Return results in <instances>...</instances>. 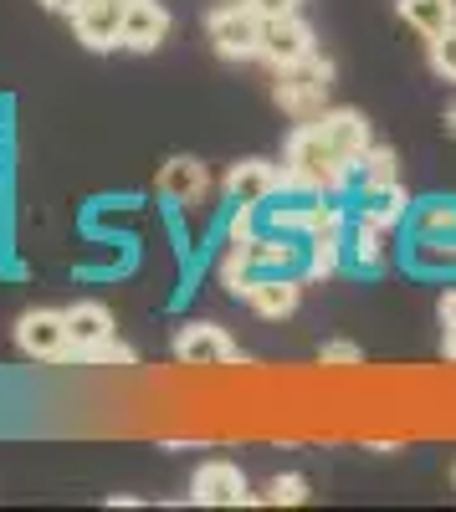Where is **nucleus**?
<instances>
[{
  "instance_id": "1",
  "label": "nucleus",
  "mask_w": 456,
  "mask_h": 512,
  "mask_svg": "<svg viewBox=\"0 0 456 512\" xmlns=\"http://www.w3.org/2000/svg\"><path fill=\"white\" fill-rule=\"evenodd\" d=\"M354 175V164L323 139V128L308 118L293 139H287V154H282V185L293 190H308V195H334L344 190V180Z\"/></svg>"
},
{
  "instance_id": "2",
  "label": "nucleus",
  "mask_w": 456,
  "mask_h": 512,
  "mask_svg": "<svg viewBox=\"0 0 456 512\" xmlns=\"http://www.w3.org/2000/svg\"><path fill=\"white\" fill-rule=\"evenodd\" d=\"M328 77H334V67L328 62H318V57H303V62H293V67H277V88H272V98L293 113V118H318L323 113V103H328Z\"/></svg>"
},
{
  "instance_id": "3",
  "label": "nucleus",
  "mask_w": 456,
  "mask_h": 512,
  "mask_svg": "<svg viewBox=\"0 0 456 512\" xmlns=\"http://www.w3.org/2000/svg\"><path fill=\"white\" fill-rule=\"evenodd\" d=\"M262 26H267V21H262L252 6H246V0L211 11V21H205V31H211V47H216L226 62L262 57Z\"/></svg>"
},
{
  "instance_id": "4",
  "label": "nucleus",
  "mask_w": 456,
  "mask_h": 512,
  "mask_svg": "<svg viewBox=\"0 0 456 512\" xmlns=\"http://www.w3.org/2000/svg\"><path fill=\"white\" fill-rule=\"evenodd\" d=\"M123 16H129V0H77L72 31L82 47L113 52V47H123Z\"/></svg>"
},
{
  "instance_id": "5",
  "label": "nucleus",
  "mask_w": 456,
  "mask_h": 512,
  "mask_svg": "<svg viewBox=\"0 0 456 512\" xmlns=\"http://www.w3.org/2000/svg\"><path fill=\"white\" fill-rule=\"evenodd\" d=\"M16 344H21L26 359H62V354H72L67 313H52V308L21 313V323H16Z\"/></svg>"
},
{
  "instance_id": "6",
  "label": "nucleus",
  "mask_w": 456,
  "mask_h": 512,
  "mask_svg": "<svg viewBox=\"0 0 456 512\" xmlns=\"http://www.w3.org/2000/svg\"><path fill=\"white\" fill-rule=\"evenodd\" d=\"M175 359L185 369H216V364L236 359V344L226 338V328H216V323H185L175 333Z\"/></svg>"
},
{
  "instance_id": "7",
  "label": "nucleus",
  "mask_w": 456,
  "mask_h": 512,
  "mask_svg": "<svg viewBox=\"0 0 456 512\" xmlns=\"http://www.w3.org/2000/svg\"><path fill=\"white\" fill-rule=\"evenodd\" d=\"M262 57L272 67H293L303 57H313V26L293 11V16H277L262 26Z\"/></svg>"
},
{
  "instance_id": "8",
  "label": "nucleus",
  "mask_w": 456,
  "mask_h": 512,
  "mask_svg": "<svg viewBox=\"0 0 456 512\" xmlns=\"http://www.w3.org/2000/svg\"><path fill=\"white\" fill-rule=\"evenodd\" d=\"M313 123L323 128V139L334 144L349 164H359L369 149H375V134H369V118H364V113H354V108H323Z\"/></svg>"
},
{
  "instance_id": "9",
  "label": "nucleus",
  "mask_w": 456,
  "mask_h": 512,
  "mask_svg": "<svg viewBox=\"0 0 456 512\" xmlns=\"http://www.w3.org/2000/svg\"><path fill=\"white\" fill-rule=\"evenodd\" d=\"M241 297H246V308H252L257 318H287V313L298 308L303 287L287 277V272H257L252 282L241 287Z\"/></svg>"
},
{
  "instance_id": "10",
  "label": "nucleus",
  "mask_w": 456,
  "mask_h": 512,
  "mask_svg": "<svg viewBox=\"0 0 456 512\" xmlns=\"http://www.w3.org/2000/svg\"><path fill=\"white\" fill-rule=\"evenodd\" d=\"M190 497H195L200 507H236V502H246L241 466H231V461H205L200 472H195V482H190Z\"/></svg>"
},
{
  "instance_id": "11",
  "label": "nucleus",
  "mask_w": 456,
  "mask_h": 512,
  "mask_svg": "<svg viewBox=\"0 0 456 512\" xmlns=\"http://www.w3.org/2000/svg\"><path fill=\"white\" fill-rule=\"evenodd\" d=\"M282 190V175L267 164V159H241V164H231V175H226V195H231V205H262V200H272Z\"/></svg>"
},
{
  "instance_id": "12",
  "label": "nucleus",
  "mask_w": 456,
  "mask_h": 512,
  "mask_svg": "<svg viewBox=\"0 0 456 512\" xmlns=\"http://www.w3.org/2000/svg\"><path fill=\"white\" fill-rule=\"evenodd\" d=\"M170 36V11L159 0H129L123 16V47L129 52H159V41Z\"/></svg>"
},
{
  "instance_id": "13",
  "label": "nucleus",
  "mask_w": 456,
  "mask_h": 512,
  "mask_svg": "<svg viewBox=\"0 0 456 512\" xmlns=\"http://www.w3.org/2000/svg\"><path fill=\"white\" fill-rule=\"evenodd\" d=\"M159 195H170L180 205H195L211 195V175H205V164L190 159V154H175L170 164H159Z\"/></svg>"
},
{
  "instance_id": "14",
  "label": "nucleus",
  "mask_w": 456,
  "mask_h": 512,
  "mask_svg": "<svg viewBox=\"0 0 456 512\" xmlns=\"http://www.w3.org/2000/svg\"><path fill=\"white\" fill-rule=\"evenodd\" d=\"M67 338H72V354L82 359L88 349H98L103 338H113V313L103 303H77L67 308Z\"/></svg>"
},
{
  "instance_id": "15",
  "label": "nucleus",
  "mask_w": 456,
  "mask_h": 512,
  "mask_svg": "<svg viewBox=\"0 0 456 512\" xmlns=\"http://www.w3.org/2000/svg\"><path fill=\"white\" fill-rule=\"evenodd\" d=\"M416 236L426 246H441L451 262H456V200H431L416 210Z\"/></svg>"
},
{
  "instance_id": "16",
  "label": "nucleus",
  "mask_w": 456,
  "mask_h": 512,
  "mask_svg": "<svg viewBox=\"0 0 456 512\" xmlns=\"http://www.w3.org/2000/svg\"><path fill=\"white\" fill-rule=\"evenodd\" d=\"M390 226H395V221L359 210V221H354V256H359L364 267H380L385 256H390Z\"/></svg>"
},
{
  "instance_id": "17",
  "label": "nucleus",
  "mask_w": 456,
  "mask_h": 512,
  "mask_svg": "<svg viewBox=\"0 0 456 512\" xmlns=\"http://www.w3.org/2000/svg\"><path fill=\"white\" fill-rule=\"evenodd\" d=\"M395 6H400V16L416 26L426 41L441 36L446 26H456V0H395Z\"/></svg>"
},
{
  "instance_id": "18",
  "label": "nucleus",
  "mask_w": 456,
  "mask_h": 512,
  "mask_svg": "<svg viewBox=\"0 0 456 512\" xmlns=\"http://www.w3.org/2000/svg\"><path fill=\"white\" fill-rule=\"evenodd\" d=\"M287 226L308 231V241H339V236H344V210L318 200V205H303V210H293V216H287Z\"/></svg>"
},
{
  "instance_id": "19",
  "label": "nucleus",
  "mask_w": 456,
  "mask_h": 512,
  "mask_svg": "<svg viewBox=\"0 0 456 512\" xmlns=\"http://www.w3.org/2000/svg\"><path fill=\"white\" fill-rule=\"evenodd\" d=\"M246 256H252V277L257 272H293L298 262V246H287V241H246Z\"/></svg>"
},
{
  "instance_id": "20",
  "label": "nucleus",
  "mask_w": 456,
  "mask_h": 512,
  "mask_svg": "<svg viewBox=\"0 0 456 512\" xmlns=\"http://www.w3.org/2000/svg\"><path fill=\"white\" fill-rule=\"evenodd\" d=\"M405 190L395 185V180H385V185H364V200H359V210H369V216H385V221H400L405 216Z\"/></svg>"
},
{
  "instance_id": "21",
  "label": "nucleus",
  "mask_w": 456,
  "mask_h": 512,
  "mask_svg": "<svg viewBox=\"0 0 456 512\" xmlns=\"http://www.w3.org/2000/svg\"><path fill=\"white\" fill-rule=\"evenodd\" d=\"M354 169H359V180H364V185H385V180H395V154L375 144Z\"/></svg>"
},
{
  "instance_id": "22",
  "label": "nucleus",
  "mask_w": 456,
  "mask_h": 512,
  "mask_svg": "<svg viewBox=\"0 0 456 512\" xmlns=\"http://www.w3.org/2000/svg\"><path fill=\"white\" fill-rule=\"evenodd\" d=\"M318 364L323 369H354V364H364V349L349 344V338H328V344L318 349Z\"/></svg>"
},
{
  "instance_id": "23",
  "label": "nucleus",
  "mask_w": 456,
  "mask_h": 512,
  "mask_svg": "<svg viewBox=\"0 0 456 512\" xmlns=\"http://www.w3.org/2000/svg\"><path fill=\"white\" fill-rule=\"evenodd\" d=\"M431 67H436V77L456 82V26H446L441 36H431Z\"/></svg>"
},
{
  "instance_id": "24",
  "label": "nucleus",
  "mask_w": 456,
  "mask_h": 512,
  "mask_svg": "<svg viewBox=\"0 0 456 512\" xmlns=\"http://www.w3.org/2000/svg\"><path fill=\"white\" fill-rule=\"evenodd\" d=\"M262 497H267L272 507H298V502H308V482H303V477H272Z\"/></svg>"
},
{
  "instance_id": "25",
  "label": "nucleus",
  "mask_w": 456,
  "mask_h": 512,
  "mask_svg": "<svg viewBox=\"0 0 456 512\" xmlns=\"http://www.w3.org/2000/svg\"><path fill=\"white\" fill-rule=\"evenodd\" d=\"M313 256H308V272L313 277H334L339 272V241H308Z\"/></svg>"
},
{
  "instance_id": "26",
  "label": "nucleus",
  "mask_w": 456,
  "mask_h": 512,
  "mask_svg": "<svg viewBox=\"0 0 456 512\" xmlns=\"http://www.w3.org/2000/svg\"><path fill=\"white\" fill-rule=\"evenodd\" d=\"M82 359H88V364H134L139 354H134L129 344H118V338H103V344H98V349H88Z\"/></svg>"
},
{
  "instance_id": "27",
  "label": "nucleus",
  "mask_w": 456,
  "mask_h": 512,
  "mask_svg": "<svg viewBox=\"0 0 456 512\" xmlns=\"http://www.w3.org/2000/svg\"><path fill=\"white\" fill-rule=\"evenodd\" d=\"M262 21H277V16H293L298 11V0H246Z\"/></svg>"
},
{
  "instance_id": "28",
  "label": "nucleus",
  "mask_w": 456,
  "mask_h": 512,
  "mask_svg": "<svg viewBox=\"0 0 456 512\" xmlns=\"http://www.w3.org/2000/svg\"><path fill=\"white\" fill-rule=\"evenodd\" d=\"M441 323H446V328H456V287L441 297Z\"/></svg>"
},
{
  "instance_id": "29",
  "label": "nucleus",
  "mask_w": 456,
  "mask_h": 512,
  "mask_svg": "<svg viewBox=\"0 0 456 512\" xmlns=\"http://www.w3.org/2000/svg\"><path fill=\"white\" fill-rule=\"evenodd\" d=\"M41 6H47V11H67V16H72V11H77V0H41Z\"/></svg>"
},
{
  "instance_id": "30",
  "label": "nucleus",
  "mask_w": 456,
  "mask_h": 512,
  "mask_svg": "<svg viewBox=\"0 0 456 512\" xmlns=\"http://www.w3.org/2000/svg\"><path fill=\"white\" fill-rule=\"evenodd\" d=\"M446 359L456 364V328H446Z\"/></svg>"
},
{
  "instance_id": "31",
  "label": "nucleus",
  "mask_w": 456,
  "mask_h": 512,
  "mask_svg": "<svg viewBox=\"0 0 456 512\" xmlns=\"http://www.w3.org/2000/svg\"><path fill=\"white\" fill-rule=\"evenodd\" d=\"M446 134H451V139H456V103H451V108H446Z\"/></svg>"
}]
</instances>
